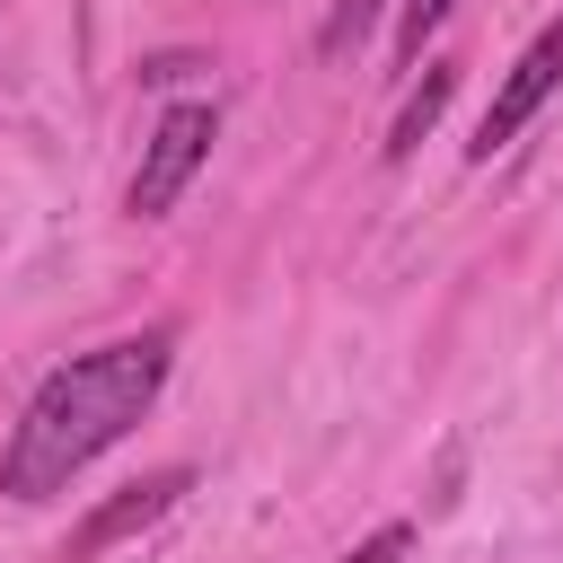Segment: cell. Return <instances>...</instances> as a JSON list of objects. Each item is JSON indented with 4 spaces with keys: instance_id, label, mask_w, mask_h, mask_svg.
<instances>
[{
    "instance_id": "obj_1",
    "label": "cell",
    "mask_w": 563,
    "mask_h": 563,
    "mask_svg": "<svg viewBox=\"0 0 563 563\" xmlns=\"http://www.w3.org/2000/svg\"><path fill=\"white\" fill-rule=\"evenodd\" d=\"M158 387H167V334H123V343H97V352L62 361L26 396V413L0 449V493L53 501L88 457H106L158 405Z\"/></svg>"
},
{
    "instance_id": "obj_2",
    "label": "cell",
    "mask_w": 563,
    "mask_h": 563,
    "mask_svg": "<svg viewBox=\"0 0 563 563\" xmlns=\"http://www.w3.org/2000/svg\"><path fill=\"white\" fill-rule=\"evenodd\" d=\"M211 141H220V114L211 106H167L158 123H150V141H141V167H132V211L141 220H158V211H176V194L194 185V167L211 158Z\"/></svg>"
},
{
    "instance_id": "obj_3",
    "label": "cell",
    "mask_w": 563,
    "mask_h": 563,
    "mask_svg": "<svg viewBox=\"0 0 563 563\" xmlns=\"http://www.w3.org/2000/svg\"><path fill=\"white\" fill-rule=\"evenodd\" d=\"M554 88H563V18H554V26H545V35H537L519 62H510V79L493 88V106H484V123H475L466 158H493V150H510V141H519V123H528V114H537Z\"/></svg>"
},
{
    "instance_id": "obj_4",
    "label": "cell",
    "mask_w": 563,
    "mask_h": 563,
    "mask_svg": "<svg viewBox=\"0 0 563 563\" xmlns=\"http://www.w3.org/2000/svg\"><path fill=\"white\" fill-rule=\"evenodd\" d=\"M185 484H194V466H158V475H141V484H123L114 501H97V510H88V519L70 528V545H62V563H97L106 545H123V537H141V528H150V519H158V510H167V501H176Z\"/></svg>"
},
{
    "instance_id": "obj_5",
    "label": "cell",
    "mask_w": 563,
    "mask_h": 563,
    "mask_svg": "<svg viewBox=\"0 0 563 563\" xmlns=\"http://www.w3.org/2000/svg\"><path fill=\"white\" fill-rule=\"evenodd\" d=\"M457 97V62H422V88L405 97V114H396V132H387V158H405L431 123H440V106Z\"/></svg>"
},
{
    "instance_id": "obj_6",
    "label": "cell",
    "mask_w": 563,
    "mask_h": 563,
    "mask_svg": "<svg viewBox=\"0 0 563 563\" xmlns=\"http://www.w3.org/2000/svg\"><path fill=\"white\" fill-rule=\"evenodd\" d=\"M378 9H387V0H334V18L317 26V53H325V62H352V53L369 44V26H378Z\"/></svg>"
},
{
    "instance_id": "obj_7",
    "label": "cell",
    "mask_w": 563,
    "mask_h": 563,
    "mask_svg": "<svg viewBox=\"0 0 563 563\" xmlns=\"http://www.w3.org/2000/svg\"><path fill=\"white\" fill-rule=\"evenodd\" d=\"M457 0H396V53L405 62H422V35H440V18H449Z\"/></svg>"
},
{
    "instance_id": "obj_8",
    "label": "cell",
    "mask_w": 563,
    "mask_h": 563,
    "mask_svg": "<svg viewBox=\"0 0 563 563\" xmlns=\"http://www.w3.org/2000/svg\"><path fill=\"white\" fill-rule=\"evenodd\" d=\"M405 554H413V528H378L352 545V563H405Z\"/></svg>"
}]
</instances>
